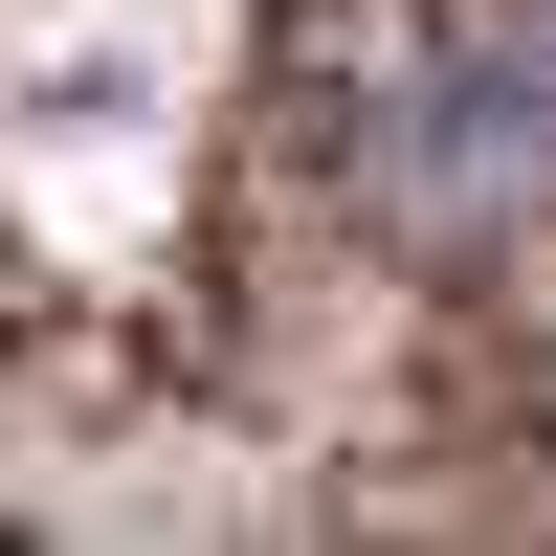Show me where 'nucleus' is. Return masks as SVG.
<instances>
[{
	"instance_id": "f257e3e1",
	"label": "nucleus",
	"mask_w": 556,
	"mask_h": 556,
	"mask_svg": "<svg viewBox=\"0 0 556 556\" xmlns=\"http://www.w3.org/2000/svg\"><path fill=\"white\" fill-rule=\"evenodd\" d=\"M290 156L356 245L513 267L556 245V0H312Z\"/></svg>"
}]
</instances>
